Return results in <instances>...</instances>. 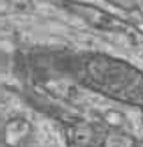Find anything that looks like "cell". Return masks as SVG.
<instances>
[{
    "mask_svg": "<svg viewBox=\"0 0 143 147\" xmlns=\"http://www.w3.org/2000/svg\"><path fill=\"white\" fill-rule=\"evenodd\" d=\"M87 75L94 84L105 88L106 92L143 103V82L123 65L91 59L87 65Z\"/></svg>",
    "mask_w": 143,
    "mask_h": 147,
    "instance_id": "cell-1",
    "label": "cell"
}]
</instances>
